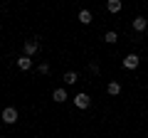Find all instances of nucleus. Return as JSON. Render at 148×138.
Instances as JSON below:
<instances>
[{
    "mask_svg": "<svg viewBox=\"0 0 148 138\" xmlns=\"http://www.w3.org/2000/svg\"><path fill=\"white\" fill-rule=\"evenodd\" d=\"M74 106H77V109H89V106H91V96L84 94V91L77 94V96H74Z\"/></svg>",
    "mask_w": 148,
    "mask_h": 138,
    "instance_id": "1",
    "label": "nucleus"
},
{
    "mask_svg": "<svg viewBox=\"0 0 148 138\" xmlns=\"http://www.w3.org/2000/svg\"><path fill=\"white\" fill-rule=\"evenodd\" d=\"M3 121L10 126V123H15L17 121V109H12V106H8V109H3Z\"/></svg>",
    "mask_w": 148,
    "mask_h": 138,
    "instance_id": "2",
    "label": "nucleus"
},
{
    "mask_svg": "<svg viewBox=\"0 0 148 138\" xmlns=\"http://www.w3.org/2000/svg\"><path fill=\"white\" fill-rule=\"evenodd\" d=\"M138 64H141V57L138 54H126L123 57V69H136Z\"/></svg>",
    "mask_w": 148,
    "mask_h": 138,
    "instance_id": "3",
    "label": "nucleus"
},
{
    "mask_svg": "<svg viewBox=\"0 0 148 138\" xmlns=\"http://www.w3.org/2000/svg\"><path fill=\"white\" fill-rule=\"evenodd\" d=\"M40 37H32V40H27L25 42V57H32V54L40 49V42H37Z\"/></svg>",
    "mask_w": 148,
    "mask_h": 138,
    "instance_id": "4",
    "label": "nucleus"
},
{
    "mask_svg": "<svg viewBox=\"0 0 148 138\" xmlns=\"http://www.w3.org/2000/svg\"><path fill=\"white\" fill-rule=\"evenodd\" d=\"M131 25H133V30H136V32H143V30L148 27V20H146L143 15H138V17H133V22H131Z\"/></svg>",
    "mask_w": 148,
    "mask_h": 138,
    "instance_id": "5",
    "label": "nucleus"
},
{
    "mask_svg": "<svg viewBox=\"0 0 148 138\" xmlns=\"http://www.w3.org/2000/svg\"><path fill=\"white\" fill-rule=\"evenodd\" d=\"M17 67H20L22 72H30V69H32V59H30V57H25V54H22V57L17 59Z\"/></svg>",
    "mask_w": 148,
    "mask_h": 138,
    "instance_id": "6",
    "label": "nucleus"
},
{
    "mask_svg": "<svg viewBox=\"0 0 148 138\" xmlns=\"http://www.w3.org/2000/svg\"><path fill=\"white\" fill-rule=\"evenodd\" d=\"M52 99L57 101V104H64V101L69 99V96H67V89H54V94H52Z\"/></svg>",
    "mask_w": 148,
    "mask_h": 138,
    "instance_id": "7",
    "label": "nucleus"
},
{
    "mask_svg": "<svg viewBox=\"0 0 148 138\" xmlns=\"http://www.w3.org/2000/svg\"><path fill=\"white\" fill-rule=\"evenodd\" d=\"M106 91H109L111 96H119V94H121V84H119V81H109V86H106Z\"/></svg>",
    "mask_w": 148,
    "mask_h": 138,
    "instance_id": "8",
    "label": "nucleus"
},
{
    "mask_svg": "<svg viewBox=\"0 0 148 138\" xmlns=\"http://www.w3.org/2000/svg\"><path fill=\"white\" fill-rule=\"evenodd\" d=\"M77 17H79L82 25H89V22H91V10H79V15H77Z\"/></svg>",
    "mask_w": 148,
    "mask_h": 138,
    "instance_id": "9",
    "label": "nucleus"
},
{
    "mask_svg": "<svg viewBox=\"0 0 148 138\" xmlns=\"http://www.w3.org/2000/svg\"><path fill=\"white\" fill-rule=\"evenodd\" d=\"M106 10L109 12H119L121 10V0H109V3H106Z\"/></svg>",
    "mask_w": 148,
    "mask_h": 138,
    "instance_id": "10",
    "label": "nucleus"
},
{
    "mask_svg": "<svg viewBox=\"0 0 148 138\" xmlns=\"http://www.w3.org/2000/svg\"><path fill=\"white\" fill-rule=\"evenodd\" d=\"M77 81H79L77 72H67V74H64V84H77Z\"/></svg>",
    "mask_w": 148,
    "mask_h": 138,
    "instance_id": "11",
    "label": "nucleus"
},
{
    "mask_svg": "<svg viewBox=\"0 0 148 138\" xmlns=\"http://www.w3.org/2000/svg\"><path fill=\"white\" fill-rule=\"evenodd\" d=\"M116 40H119V35H116V32H114V30H109V32H106V35H104V42H106V44H114V42H116Z\"/></svg>",
    "mask_w": 148,
    "mask_h": 138,
    "instance_id": "12",
    "label": "nucleus"
},
{
    "mask_svg": "<svg viewBox=\"0 0 148 138\" xmlns=\"http://www.w3.org/2000/svg\"><path fill=\"white\" fill-rule=\"evenodd\" d=\"M37 72H40V74H49V64H47V62L37 64Z\"/></svg>",
    "mask_w": 148,
    "mask_h": 138,
    "instance_id": "13",
    "label": "nucleus"
},
{
    "mask_svg": "<svg viewBox=\"0 0 148 138\" xmlns=\"http://www.w3.org/2000/svg\"><path fill=\"white\" fill-rule=\"evenodd\" d=\"M89 72H91V74H99V64L91 62V64H89Z\"/></svg>",
    "mask_w": 148,
    "mask_h": 138,
    "instance_id": "14",
    "label": "nucleus"
}]
</instances>
